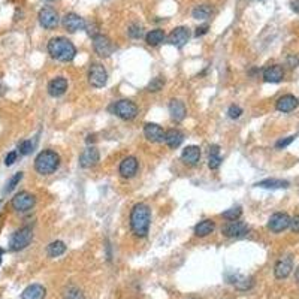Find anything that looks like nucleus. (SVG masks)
<instances>
[{
  "mask_svg": "<svg viewBox=\"0 0 299 299\" xmlns=\"http://www.w3.org/2000/svg\"><path fill=\"white\" fill-rule=\"evenodd\" d=\"M295 234H299V214L296 215H293L292 218H290V226H289Z\"/></svg>",
  "mask_w": 299,
  "mask_h": 299,
  "instance_id": "obj_41",
  "label": "nucleus"
},
{
  "mask_svg": "<svg viewBox=\"0 0 299 299\" xmlns=\"http://www.w3.org/2000/svg\"><path fill=\"white\" fill-rule=\"evenodd\" d=\"M63 26L67 32L75 33L78 30H84L86 29V20L83 17H80L75 12H69L63 17Z\"/></svg>",
  "mask_w": 299,
  "mask_h": 299,
  "instance_id": "obj_14",
  "label": "nucleus"
},
{
  "mask_svg": "<svg viewBox=\"0 0 299 299\" xmlns=\"http://www.w3.org/2000/svg\"><path fill=\"white\" fill-rule=\"evenodd\" d=\"M64 251H66V246H64L63 241H54L47 249V253H48L50 257H58V256L64 254Z\"/></svg>",
  "mask_w": 299,
  "mask_h": 299,
  "instance_id": "obj_32",
  "label": "nucleus"
},
{
  "mask_svg": "<svg viewBox=\"0 0 299 299\" xmlns=\"http://www.w3.org/2000/svg\"><path fill=\"white\" fill-rule=\"evenodd\" d=\"M47 290L42 284H30L21 293V299H44Z\"/></svg>",
  "mask_w": 299,
  "mask_h": 299,
  "instance_id": "obj_24",
  "label": "nucleus"
},
{
  "mask_svg": "<svg viewBox=\"0 0 299 299\" xmlns=\"http://www.w3.org/2000/svg\"><path fill=\"white\" fill-rule=\"evenodd\" d=\"M169 114H171V118L177 123L183 121L187 115V109H186V105L178 99H172L169 102Z\"/></svg>",
  "mask_w": 299,
  "mask_h": 299,
  "instance_id": "obj_18",
  "label": "nucleus"
},
{
  "mask_svg": "<svg viewBox=\"0 0 299 299\" xmlns=\"http://www.w3.org/2000/svg\"><path fill=\"white\" fill-rule=\"evenodd\" d=\"M290 226V217L286 212H275L269 217L268 229L274 234H280Z\"/></svg>",
  "mask_w": 299,
  "mask_h": 299,
  "instance_id": "obj_11",
  "label": "nucleus"
},
{
  "mask_svg": "<svg viewBox=\"0 0 299 299\" xmlns=\"http://www.w3.org/2000/svg\"><path fill=\"white\" fill-rule=\"evenodd\" d=\"M38 18H39V24L44 27V29H55L60 23V17H58V12L51 8V6H44L39 14H38Z\"/></svg>",
  "mask_w": 299,
  "mask_h": 299,
  "instance_id": "obj_8",
  "label": "nucleus"
},
{
  "mask_svg": "<svg viewBox=\"0 0 299 299\" xmlns=\"http://www.w3.org/2000/svg\"><path fill=\"white\" fill-rule=\"evenodd\" d=\"M60 166V156L52 150L41 151L35 159V169L41 175H51Z\"/></svg>",
  "mask_w": 299,
  "mask_h": 299,
  "instance_id": "obj_3",
  "label": "nucleus"
},
{
  "mask_svg": "<svg viewBox=\"0 0 299 299\" xmlns=\"http://www.w3.org/2000/svg\"><path fill=\"white\" fill-rule=\"evenodd\" d=\"M48 54H50L52 58L58 60V61H72L77 55V48L75 45L63 38V36H58V38H52L50 42H48Z\"/></svg>",
  "mask_w": 299,
  "mask_h": 299,
  "instance_id": "obj_2",
  "label": "nucleus"
},
{
  "mask_svg": "<svg viewBox=\"0 0 299 299\" xmlns=\"http://www.w3.org/2000/svg\"><path fill=\"white\" fill-rule=\"evenodd\" d=\"M298 64H299L298 57H295V55H290V57H287V66H290V67L293 69V67H296Z\"/></svg>",
  "mask_w": 299,
  "mask_h": 299,
  "instance_id": "obj_43",
  "label": "nucleus"
},
{
  "mask_svg": "<svg viewBox=\"0 0 299 299\" xmlns=\"http://www.w3.org/2000/svg\"><path fill=\"white\" fill-rule=\"evenodd\" d=\"M190 39V30L184 26L175 27L171 35H169V44L177 47V48H183Z\"/></svg>",
  "mask_w": 299,
  "mask_h": 299,
  "instance_id": "obj_12",
  "label": "nucleus"
},
{
  "mask_svg": "<svg viewBox=\"0 0 299 299\" xmlns=\"http://www.w3.org/2000/svg\"><path fill=\"white\" fill-rule=\"evenodd\" d=\"M298 100H299V99H298Z\"/></svg>",
  "mask_w": 299,
  "mask_h": 299,
  "instance_id": "obj_47",
  "label": "nucleus"
},
{
  "mask_svg": "<svg viewBox=\"0 0 299 299\" xmlns=\"http://www.w3.org/2000/svg\"><path fill=\"white\" fill-rule=\"evenodd\" d=\"M228 280H229V283H231V284H234V286H235L237 289H240V290H247V289H250V287L253 286L251 278L243 277V275H238V274L229 275V277H228Z\"/></svg>",
  "mask_w": 299,
  "mask_h": 299,
  "instance_id": "obj_26",
  "label": "nucleus"
},
{
  "mask_svg": "<svg viewBox=\"0 0 299 299\" xmlns=\"http://www.w3.org/2000/svg\"><path fill=\"white\" fill-rule=\"evenodd\" d=\"M23 180V172H17L14 177H11V180L8 181V184H6V187H5V190H3V193H11L18 184H20V181Z\"/></svg>",
  "mask_w": 299,
  "mask_h": 299,
  "instance_id": "obj_34",
  "label": "nucleus"
},
{
  "mask_svg": "<svg viewBox=\"0 0 299 299\" xmlns=\"http://www.w3.org/2000/svg\"><path fill=\"white\" fill-rule=\"evenodd\" d=\"M111 111L118 118L126 120V121H130V120H133L138 115V106H136V103L129 99H121L114 102L112 106H111Z\"/></svg>",
  "mask_w": 299,
  "mask_h": 299,
  "instance_id": "obj_4",
  "label": "nucleus"
},
{
  "mask_svg": "<svg viewBox=\"0 0 299 299\" xmlns=\"http://www.w3.org/2000/svg\"><path fill=\"white\" fill-rule=\"evenodd\" d=\"M214 229H215V223L212 220H202L195 226V235L199 238H203V237L211 235L214 232Z\"/></svg>",
  "mask_w": 299,
  "mask_h": 299,
  "instance_id": "obj_25",
  "label": "nucleus"
},
{
  "mask_svg": "<svg viewBox=\"0 0 299 299\" xmlns=\"http://www.w3.org/2000/svg\"><path fill=\"white\" fill-rule=\"evenodd\" d=\"M228 115H229V118L237 120V118H240V117L243 115V109H241L238 105H232V106H229V109H228Z\"/></svg>",
  "mask_w": 299,
  "mask_h": 299,
  "instance_id": "obj_38",
  "label": "nucleus"
},
{
  "mask_svg": "<svg viewBox=\"0 0 299 299\" xmlns=\"http://www.w3.org/2000/svg\"><path fill=\"white\" fill-rule=\"evenodd\" d=\"M292 269H293V259H292V256H284V257H281L275 263V266H274V275L278 280H284V278H287L292 274Z\"/></svg>",
  "mask_w": 299,
  "mask_h": 299,
  "instance_id": "obj_13",
  "label": "nucleus"
},
{
  "mask_svg": "<svg viewBox=\"0 0 299 299\" xmlns=\"http://www.w3.org/2000/svg\"><path fill=\"white\" fill-rule=\"evenodd\" d=\"M144 136L148 139L150 142H163L165 130L156 123H147L144 126Z\"/></svg>",
  "mask_w": 299,
  "mask_h": 299,
  "instance_id": "obj_17",
  "label": "nucleus"
},
{
  "mask_svg": "<svg viewBox=\"0 0 299 299\" xmlns=\"http://www.w3.org/2000/svg\"><path fill=\"white\" fill-rule=\"evenodd\" d=\"M17 157H18V153H17V151H11V153H8V156L5 157V165H6V166L14 165V163H15V160H17Z\"/></svg>",
  "mask_w": 299,
  "mask_h": 299,
  "instance_id": "obj_40",
  "label": "nucleus"
},
{
  "mask_svg": "<svg viewBox=\"0 0 299 299\" xmlns=\"http://www.w3.org/2000/svg\"><path fill=\"white\" fill-rule=\"evenodd\" d=\"M163 86H165V78L163 77H156V78L151 80V83L147 86V90L151 92V93H157V92H160L163 89Z\"/></svg>",
  "mask_w": 299,
  "mask_h": 299,
  "instance_id": "obj_33",
  "label": "nucleus"
},
{
  "mask_svg": "<svg viewBox=\"0 0 299 299\" xmlns=\"http://www.w3.org/2000/svg\"><path fill=\"white\" fill-rule=\"evenodd\" d=\"M284 78V69L280 64H272L263 70V80L266 83H280Z\"/></svg>",
  "mask_w": 299,
  "mask_h": 299,
  "instance_id": "obj_23",
  "label": "nucleus"
},
{
  "mask_svg": "<svg viewBox=\"0 0 299 299\" xmlns=\"http://www.w3.org/2000/svg\"><path fill=\"white\" fill-rule=\"evenodd\" d=\"M208 30H209V26H208V24L199 26V27L196 29V32H195V36H196V38L203 36V35H206V33H208Z\"/></svg>",
  "mask_w": 299,
  "mask_h": 299,
  "instance_id": "obj_42",
  "label": "nucleus"
},
{
  "mask_svg": "<svg viewBox=\"0 0 299 299\" xmlns=\"http://www.w3.org/2000/svg\"><path fill=\"white\" fill-rule=\"evenodd\" d=\"M192 15L196 20H208L212 15V8L209 5H199L192 11Z\"/></svg>",
  "mask_w": 299,
  "mask_h": 299,
  "instance_id": "obj_30",
  "label": "nucleus"
},
{
  "mask_svg": "<svg viewBox=\"0 0 299 299\" xmlns=\"http://www.w3.org/2000/svg\"><path fill=\"white\" fill-rule=\"evenodd\" d=\"M221 165V156H220V147L218 145H211L209 147V157H208V166L209 169H218Z\"/></svg>",
  "mask_w": 299,
  "mask_h": 299,
  "instance_id": "obj_29",
  "label": "nucleus"
},
{
  "mask_svg": "<svg viewBox=\"0 0 299 299\" xmlns=\"http://www.w3.org/2000/svg\"><path fill=\"white\" fill-rule=\"evenodd\" d=\"M241 215H243L241 206H234V208H231V209H228V211L223 212V218H226V220H229V221L238 220Z\"/></svg>",
  "mask_w": 299,
  "mask_h": 299,
  "instance_id": "obj_35",
  "label": "nucleus"
},
{
  "mask_svg": "<svg viewBox=\"0 0 299 299\" xmlns=\"http://www.w3.org/2000/svg\"><path fill=\"white\" fill-rule=\"evenodd\" d=\"M165 41V32L162 29H154L150 30L148 33L145 35V42L148 44L150 47H157Z\"/></svg>",
  "mask_w": 299,
  "mask_h": 299,
  "instance_id": "obj_28",
  "label": "nucleus"
},
{
  "mask_svg": "<svg viewBox=\"0 0 299 299\" xmlns=\"http://www.w3.org/2000/svg\"><path fill=\"white\" fill-rule=\"evenodd\" d=\"M295 141V136H287V138H284V139H280V141H277L275 142V147L277 148H284V147H287L289 144H292Z\"/></svg>",
  "mask_w": 299,
  "mask_h": 299,
  "instance_id": "obj_39",
  "label": "nucleus"
},
{
  "mask_svg": "<svg viewBox=\"0 0 299 299\" xmlns=\"http://www.w3.org/2000/svg\"><path fill=\"white\" fill-rule=\"evenodd\" d=\"M200 159V148L198 145H187L181 153V160L189 165V166H195L198 165Z\"/></svg>",
  "mask_w": 299,
  "mask_h": 299,
  "instance_id": "obj_22",
  "label": "nucleus"
},
{
  "mask_svg": "<svg viewBox=\"0 0 299 299\" xmlns=\"http://www.w3.org/2000/svg\"><path fill=\"white\" fill-rule=\"evenodd\" d=\"M151 223V209L147 203H136L130 211V229L138 238L148 235Z\"/></svg>",
  "mask_w": 299,
  "mask_h": 299,
  "instance_id": "obj_1",
  "label": "nucleus"
},
{
  "mask_svg": "<svg viewBox=\"0 0 299 299\" xmlns=\"http://www.w3.org/2000/svg\"><path fill=\"white\" fill-rule=\"evenodd\" d=\"M35 148V142H32L30 139H27V141H23L20 145H18V151H20V154H23V156H27V154H30L32 151Z\"/></svg>",
  "mask_w": 299,
  "mask_h": 299,
  "instance_id": "obj_37",
  "label": "nucleus"
},
{
  "mask_svg": "<svg viewBox=\"0 0 299 299\" xmlns=\"http://www.w3.org/2000/svg\"><path fill=\"white\" fill-rule=\"evenodd\" d=\"M61 299H86V296L83 290L78 289L77 286H67L61 293Z\"/></svg>",
  "mask_w": 299,
  "mask_h": 299,
  "instance_id": "obj_31",
  "label": "nucleus"
},
{
  "mask_svg": "<svg viewBox=\"0 0 299 299\" xmlns=\"http://www.w3.org/2000/svg\"><path fill=\"white\" fill-rule=\"evenodd\" d=\"M35 203L36 198L30 192H20L12 198V208L17 212H27L35 206Z\"/></svg>",
  "mask_w": 299,
  "mask_h": 299,
  "instance_id": "obj_6",
  "label": "nucleus"
},
{
  "mask_svg": "<svg viewBox=\"0 0 299 299\" xmlns=\"http://www.w3.org/2000/svg\"><path fill=\"white\" fill-rule=\"evenodd\" d=\"M249 226L246 223H243V221H238V220L229 221V223H226L221 228V234L226 238H244V237L249 235Z\"/></svg>",
  "mask_w": 299,
  "mask_h": 299,
  "instance_id": "obj_7",
  "label": "nucleus"
},
{
  "mask_svg": "<svg viewBox=\"0 0 299 299\" xmlns=\"http://www.w3.org/2000/svg\"><path fill=\"white\" fill-rule=\"evenodd\" d=\"M295 280L299 283V266L295 269Z\"/></svg>",
  "mask_w": 299,
  "mask_h": 299,
  "instance_id": "obj_45",
  "label": "nucleus"
},
{
  "mask_svg": "<svg viewBox=\"0 0 299 299\" xmlns=\"http://www.w3.org/2000/svg\"><path fill=\"white\" fill-rule=\"evenodd\" d=\"M32 240H33L32 228H29V226L21 228V229H18L12 234V237L9 240V250L11 251H21L26 247H29Z\"/></svg>",
  "mask_w": 299,
  "mask_h": 299,
  "instance_id": "obj_5",
  "label": "nucleus"
},
{
  "mask_svg": "<svg viewBox=\"0 0 299 299\" xmlns=\"http://www.w3.org/2000/svg\"><path fill=\"white\" fill-rule=\"evenodd\" d=\"M67 80L63 78V77H57L54 80H51L50 84H48V95L51 98H60L66 93L67 90Z\"/></svg>",
  "mask_w": 299,
  "mask_h": 299,
  "instance_id": "obj_19",
  "label": "nucleus"
},
{
  "mask_svg": "<svg viewBox=\"0 0 299 299\" xmlns=\"http://www.w3.org/2000/svg\"><path fill=\"white\" fill-rule=\"evenodd\" d=\"M0 263H2V250H0Z\"/></svg>",
  "mask_w": 299,
  "mask_h": 299,
  "instance_id": "obj_46",
  "label": "nucleus"
},
{
  "mask_svg": "<svg viewBox=\"0 0 299 299\" xmlns=\"http://www.w3.org/2000/svg\"><path fill=\"white\" fill-rule=\"evenodd\" d=\"M93 48H95V52L99 57L106 58V57H109L114 52V44H112V41L108 36L98 33L96 36H93Z\"/></svg>",
  "mask_w": 299,
  "mask_h": 299,
  "instance_id": "obj_10",
  "label": "nucleus"
},
{
  "mask_svg": "<svg viewBox=\"0 0 299 299\" xmlns=\"http://www.w3.org/2000/svg\"><path fill=\"white\" fill-rule=\"evenodd\" d=\"M138 166H139L138 159L133 157V156H129V157L121 160L118 172H120V175L123 178H133L136 175V172H138Z\"/></svg>",
  "mask_w": 299,
  "mask_h": 299,
  "instance_id": "obj_16",
  "label": "nucleus"
},
{
  "mask_svg": "<svg viewBox=\"0 0 299 299\" xmlns=\"http://www.w3.org/2000/svg\"><path fill=\"white\" fill-rule=\"evenodd\" d=\"M108 81V72L106 69L100 64V63H93L89 69V83L92 87L100 89L103 86H106Z\"/></svg>",
  "mask_w": 299,
  "mask_h": 299,
  "instance_id": "obj_9",
  "label": "nucleus"
},
{
  "mask_svg": "<svg viewBox=\"0 0 299 299\" xmlns=\"http://www.w3.org/2000/svg\"><path fill=\"white\" fill-rule=\"evenodd\" d=\"M99 150L96 147H87L80 156V166L84 168V169L93 168V166H96L99 163Z\"/></svg>",
  "mask_w": 299,
  "mask_h": 299,
  "instance_id": "obj_15",
  "label": "nucleus"
},
{
  "mask_svg": "<svg viewBox=\"0 0 299 299\" xmlns=\"http://www.w3.org/2000/svg\"><path fill=\"white\" fill-rule=\"evenodd\" d=\"M127 33L132 39H141L144 36V27L141 24H132L127 30Z\"/></svg>",
  "mask_w": 299,
  "mask_h": 299,
  "instance_id": "obj_36",
  "label": "nucleus"
},
{
  "mask_svg": "<svg viewBox=\"0 0 299 299\" xmlns=\"http://www.w3.org/2000/svg\"><path fill=\"white\" fill-rule=\"evenodd\" d=\"M163 141H165V144H166L169 148L175 150L183 144L184 135H183V132L178 130V129H169L168 132H165V139H163Z\"/></svg>",
  "mask_w": 299,
  "mask_h": 299,
  "instance_id": "obj_21",
  "label": "nucleus"
},
{
  "mask_svg": "<svg viewBox=\"0 0 299 299\" xmlns=\"http://www.w3.org/2000/svg\"><path fill=\"white\" fill-rule=\"evenodd\" d=\"M256 186H257V187H262V189H287V187H289V181H286V180L268 178V180L259 181Z\"/></svg>",
  "mask_w": 299,
  "mask_h": 299,
  "instance_id": "obj_27",
  "label": "nucleus"
},
{
  "mask_svg": "<svg viewBox=\"0 0 299 299\" xmlns=\"http://www.w3.org/2000/svg\"><path fill=\"white\" fill-rule=\"evenodd\" d=\"M290 8L293 12L299 14V0H290Z\"/></svg>",
  "mask_w": 299,
  "mask_h": 299,
  "instance_id": "obj_44",
  "label": "nucleus"
},
{
  "mask_svg": "<svg viewBox=\"0 0 299 299\" xmlns=\"http://www.w3.org/2000/svg\"><path fill=\"white\" fill-rule=\"evenodd\" d=\"M298 98H295L293 95H284V96H281L280 99L277 100L275 108L280 112H292V111H295L298 108Z\"/></svg>",
  "mask_w": 299,
  "mask_h": 299,
  "instance_id": "obj_20",
  "label": "nucleus"
}]
</instances>
